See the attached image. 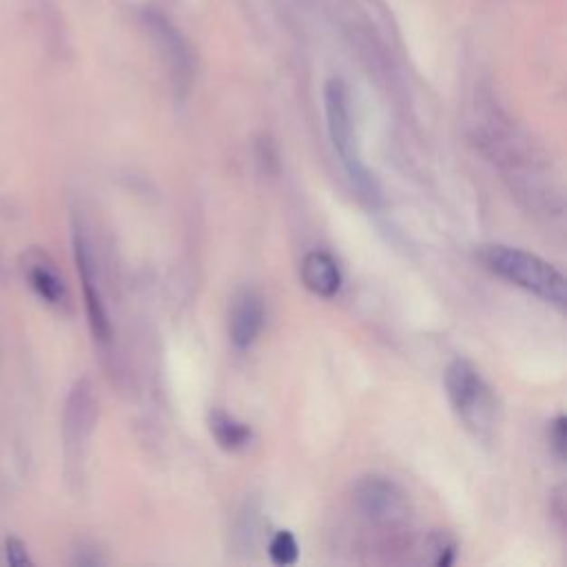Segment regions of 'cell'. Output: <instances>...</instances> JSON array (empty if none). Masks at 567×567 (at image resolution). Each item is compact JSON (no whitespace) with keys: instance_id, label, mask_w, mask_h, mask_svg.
I'll use <instances>...</instances> for the list:
<instances>
[{"instance_id":"1","label":"cell","mask_w":567,"mask_h":567,"mask_svg":"<svg viewBox=\"0 0 567 567\" xmlns=\"http://www.w3.org/2000/svg\"><path fill=\"white\" fill-rule=\"evenodd\" d=\"M444 386L456 419L476 441L492 444L501 424V408L479 368L456 357L446 368Z\"/></svg>"},{"instance_id":"2","label":"cell","mask_w":567,"mask_h":567,"mask_svg":"<svg viewBox=\"0 0 567 567\" xmlns=\"http://www.w3.org/2000/svg\"><path fill=\"white\" fill-rule=\"evenodd\" d=\"M481 260L487 271H492L501 280L524 288L547 304L565 308L567 284L563 273L543 257L527 253L524 248L492 244L481 251Z\"/></svg>"},{"instance_id":"3","label":"cell","mask_w":567,"mask_h":567,"mask_svg":"<svg viewBox=\"0 0 567 567\" xmlns=\"http://www.w3.org/2000/svg\"><path fill=\"white\" fill-rule=\"evenodd\" d=\"M324 109L328 136H331L332 149L344 164L348 180L360 191L361 197L375 202L380 200V188H377L375 178L361 162L360 149H357L355 124H352L351 93H348L346 82L341 78H331L324 87Z\"/></svg>"},{"instance_id":"4","label":"cell","mask_w":567,"mask_h":567,"mask_svg":"<svg viewBox=\"0 0 567 567\" xmlns=\"http://www.w3.org/2000/svg\"><path fill=\"white\" fill-rule=\"evenodd\" d=\"M352 505L368 525L395 530L410 519L408 495L388 476H361L352 487Z\"/></svg>"},{"instance_id":"5","label":"cell","mask_w":567,"mask_h":567,"mask_svg":"<svg viewBox=\"0 0 567 567\" xmlns=\"http://www.w3.org/2000/svg\"><path fill=\"white\" fill-rule=\"evenodd\" d=\"M73 251H76L78 273H81L89 326H91V332H93V337H96L98 344L107 346V344H111V337H113L111 322H109V312H107V308H104L101 288H98L96 266H93L91 253H89L87 242H84V237L78 231H76V235H73Z\"/></svg>"},{"instance_id":"6","label":"cell","mask_w":567,"mask_h":567,"mask_svg":"<svg viewBox=\"0 0 567 567\" xmlns=\"http://www.w3.org/2000/svg\"><path fill=\"white\" fill-rule=\"evenodd\" d=\"M264 322H266V308L264 300L253 288H242L233 297L231 308H228V337L233 346L251 348L260 337Z\"/></svg>"},{"instance_id":"7","label":"cell","mask_w":567,"mask_h":567,"mask_svg":"<svg viewBox=\"0 0 567 567\" xmlns=\"http://www.w3.org/2000/svg\"><path fill=\"white\" fill-rule=\"evenodd\" d=\"M98 419V401L93 388L87 380L78 381L72 390L64 410V437H67L69 450H78L87 444L89 435L93 432Z\"/></svg>"},{"instance_id":"8","label":"cell","mask_w":567,"mask_h":567,"mask_svg":"<svg viewBox=\"0 0 567 567\" xmlns=\"http://www.w3.org/2000/svg\"><path fill=\"white\" fill-rule=\"evenodd\" d=\"M302 284L317 297L331 300L341 288V271L332 255L324 251H311L300 264Z\"/></svg>"},{"instance_id":"9","label":"cell","mask_w":567,"mask_h":567,"mask_svg":"<svg viewBox=\"0 0 567 567\" xmlns=\"http://www.w3.org/2000/svg\"><path fill=\"white\" fill-rule=\"evenodd\" d=\"M24 273H27L29 286L34 288V293H36L43 302L58 308L67 304V286H64L62 277L58 275V271L53 268V264L49 262L47 257L38 253V255L27 264Z\"/></svg>"},{"instance_id":"10","label":"cell","mask_w":567,"mask_h":567,"mask_svg":"<svg viewBox=\"0 0 567 567\" xmlns=\"http://www.w3.org/2000/svg\"><path fill=\"white\" fill-rule=\"evenodd\" d=\"M208 430H211L213 439L217 446L226 452H240L253 441V430L235 417H231L224 410H211L208 412Z\"/></svg>"},{"instance_id":"11","label":"cell","mask_w":567,"mask_h":567,"mask_svg":"<svg viewBox=\"0 0 567 567\" xmlns=\"http://www.w3.org/2000/svg\"><path fill=\"white\" fill-rule=\"evenodd\" d=\"M456 556V541L450 532L437 530L426 539V561L437 567H447Z\"/></svg>"},{"instance_id":"12","label":"cell","mask_w":567,"mask_h":567,"mask_svg":"<svg viewBox=\"0 0 567 567\" xmlns=\"http://www.w3.org/2000/svg\"><path fill=\"white\" fill-rule=\"evenodd\" d=\"M268 556L275 565H293L300 559V545H297V539L291 534L288 530H280L268 543Z\"/></svg>"},{"instance_id":"13","label":"cell","mask_w":567,"mask_h":567,"mask_svg":"<svg viewBox=\"0 0 567 567\" xmlns=\"http://www.w3.org/2000/svg\"><path fill=\"white\" fill-rule=\"evenodd\" d=\"M565 417L559 415L554 421H550V428H547V441H550L552 452L559 461L565 459Z\"/></svg>"},{"instance_id":"14","label":"cell","mask_w":567,"mask_h":567,"mask_svg":"<svg viewBox=\"0 0 567 567\" xmlns=\"http://www.w3.org/2000/svg\"><path fill=\"white\" fill-rule=\"evenodd\" d=\"M5 559H7L9 565L32 563L27 550H24V545L18 539H7V543H5Z\"/></svg>"},{"instance_id":"15","label":"cell","mask_w":567,"mask_h":567,"mask_svg":"<svg viewBox=\"0 0 567 567\" xmlns=\"http://www.w3.org/2000/svg\"><path fill=\"white\" fill-rule=\"evenodd\" d=\"M552 512H554V516L561 521V525H563V521H565V496H563V487H559V495L554 496V504H552Z\"/></svg>"}]
</instances>
